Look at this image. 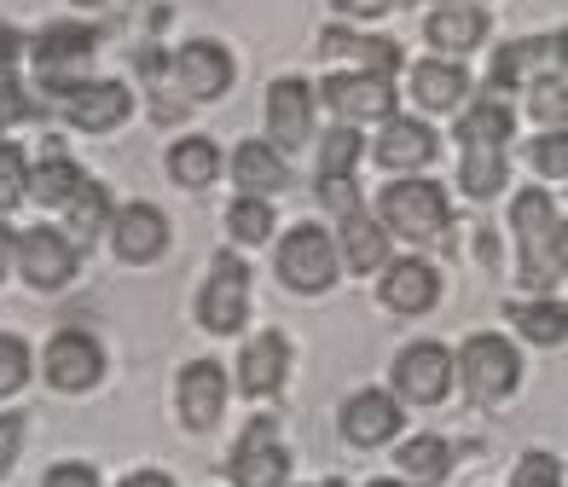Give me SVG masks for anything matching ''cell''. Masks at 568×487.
<instances>
[{
	"instance_id": "obj_43",
	"label": "cell",
	"mask_w": 568,
	"mask_h": 487,
	"mask_svg": "<svg viewBox=\"0 0 568 487\" xmlns=\"http://www.w3.org/2000/svg\"><path fill=\"white\" fill-rule=\"evenodd\" d=\"M331 7H337L343 18H383L395 0H331Z\"/></svg>"
},
{
	"instance_id": "obj_31",
	"label": "cell",
	"mask_w": 568,
	"mask_h": 487,
	"mask_svg": "<svg viewBox=\"0 0 568 487\" xmlns=\"http://www.w3.org/2000/svg\"><path fill=\"white\" fill-rule=\"evenodd\" d=\"M64 215H70V221H64L70 244H75V250H82V244L93 250V239L111 226V192L99 186V181H82V186H75V197L64 203Z\"/></svg>"
},
{
	"instance_id": "obj_40",
	"label": "cell",
	"mask_w": 568,
	"mask_h": 487,
	"mask_svg": "<svg viewBox=\"0 0 568 487\" xmlns=\"http://www.w3.org/2000/svg\"><path fill=\"white\" fill-rule=\"evenodd\" d=\"M30 111H36V105H30V93H23L12 75H0V134H7L12 122H23Z\"/></svg>"
},
{
	"instance_id": "obj_13",
	"label": "cell",
	"mask_w": 568,
	"mask_h": 487,
	"mask_svg": "<svg viewBox=\"0 0 568 487\" xmlns=\"http://www.w3.org/2000/svg\"><path fill=\"white\" fill-rule=\"evenodd\" d=\"M551 75H562V35H528V41H510V47L494 53L487 88H494V93H516V88L551 82Z\"/></svg>"
},
{
	"instance_id": "obj_48",
	"label": "cell",
	"mask_w": 568,
	"mask_h": 487,
	"mask_svg": "<svg viewBox=\"0 0 568 487\" xmlns=\"http://www.w3.org/2000/svg\"><path fill=\"white\" fill-rule=\"evenodd\" d=\"M314 487H343V481H314Z\"/></svg>"
},
{
	"instance_id": "obj_8",
	"label": "cell",
	"mask_w": 568,
	"mask_h": 487,
	"mask_svg": "<svg viewBox=\"0 0 568 487\" xmlns=\"http://www.w3.org/2000/svg\"><path fill=\"white\" fill-rule=\"evenodd\" d=\"M226 476H232V487H284L291 481V453H284L273 418L244 424L239 447H232V458H226Z\"/></svg>"
},
{
	"instance_id": "obj_19",
	"label": "cell",
	"mask_w": 568,
	"mask_h": 487,
	"mask_svg": "<svg viewBox=\"0 0 568 487\" xmlns=\"http://www.w3.org/2000/svg\"><path fill=\"white\" fill-rule=\"evenodd\" d=\"M174 406H180V424H186V429H215L221 406H226V372H221L215 361L180 366V377H174Z\"/></svg>"
},
{
	"instance_id": "obj_44",
	"label": "cell",
	"mask_w": 568,
	"mask_h": 487,
	"mask_svg": "<svg viewBox=\"0 0 568 487\" xmlns=\"http://www.w3.org/2000/svg\"><path fill=\"white\" fill-rule=\"evenodd\" d=\"M18 53H23V35L12 30V23H0V75H12Z\"/></svg>"
},
{
	"instance_id": "obj_34",
	"label": "cell",
	"mask_w": 568,
	"mask_h": 487,
	"mask_svg": "<svg viewBox=\"0 0 568 487\" xmlns=\"http://www.w3.org/2000/svg\"><path fill=\"white\" fill-rule=\"evenodd\" d=\"M226 233H232V244H267V239H273V203L244 192V197L226 210Z\"/></svg>"
},
{
	"instance_id": "obj_29",
	"label": "cell",
	"mask_w": 568,
	"mask_h": 487,
	"mask_svg": "<svg viewBox=\"0 0 568 487\" xmlns=\"http://www.w3.org/2000/svg\"><path fill=\"white\" fill-rule=\"evenodd\" d=\"M88 174L82 163H70L64 151H47V158L30 169V186H23V197H36L41 210H64V203L75 197V186H82Z\"/></svg>"
},
{
	"instance_id": "obj_23",
	"label": "cell",
	"mask_w": 568,
	"mask_h": 487,
	"mask_svg": "<svg viewBox=\"0 0 568 487\" xmlns=\"http://www.w3.org/2000/svg\"><path fill=\"white\" fill-rule=\"evenodd\" d=\"M232 181H239L250 197H278L291 186V163H284V151L273 140H244L232 151Z\"/></svg>"
},
{
	"instance_id": "obj_5",
	"label": "cell",
	"mask_w": 568,
	"mask_h": 487,
	"mask_svg": "<svg viewBox=\"0 0 568 487\" xmlns=\"http://www.w3.org/2000/svg\"><path fill=\"white\" fill-rule=\"evenodd\" d=\"M244 319H250V267L239 255H215V267L197 291V325L210 337H239Z\"/></svg>"
},
{
	"instance_id": "obj_46",
	"label": "cell",
	"mask_w": 568,
	"mask_h": 487,
	"mask_svg": "<svg viewBox=\"0 0 568 487\" xmlns=\"http://www.w3.org/2000/svg\"><path fill=\"white\" fill-rule=\"evenodd\" d=\"M116 487H174V476H163V470H134V476L116 481Z\"/></svg>"
},
{
	"instance_id": "obj_35",
	"label": "cell",
	"mask_w": 568,
	"mask_h": 487,
	"mask_svg": "<svg viewBox=\"0 0 568 487\" xmlns=\"http://www.w3.org/2000/svg\"><path fill=\"white\" fill-rule=\"evenodd\" d=\"M30 372H36V361H30V343L12 337V331H0V400L18 395L23 383H30Z\"/></svg>"
},
{
	"instance_id": "obj_33",
	"label": "cell",
	"mask_w": 568,
	"mask_h": 487,
	"mask_svg": "<svg viewBox=\"0 0 568 487\" xmlns=\"http://www.w3.org/2000/svg\"><path fill=\"white\" fill-rule=\"evenodd\" d=\"M359 151H366V140H359V128H331V134L320 140V169H314V186L320 181H354V163Z\"/></svg>"
},
{
	"instance_id": "obj_18",
	"label": "cell",
	"mask_w": 568,
	"mask_h": 487,
	"mask_svg": "<svg viewBox=\"0 0 568 487\" xmlns=\"http://www.w3.org/2000/svg\"><path fill=\"white\" fill-rule=\"evenodd\" d=\"M442 140H435L429 122H412V116H383L377 140H372V158L395 174H412V169H429Z\"/></svg>"
},
{
	"instance_id": "obj_41",
	"label": "cell",
	"mask_w": 568,
	"mask_h": 487,
	"mask_svg": "<svg viewBox=\"0 0 568 487\" xmlns=\"http://www.w3.org/2000/svg\"><path fill=\"white\" fill-rule=\"evenodd\" d=\"M41 487H99V470H93V465H82V458H64V465L47 470V481H41Z\"/></svg>"
},
{
	"instance_id": "obj_21",
	"label": "cell",
	"mask_w": 568,
	"mask_h": 487,
	"mask_svg": "<svg viewBox=\"0 0 568 487\" xmlns=\"http://www.w3.org/2000/svg\"><path fill=\"white\" fill-rule=\"evenodd\" d=\"M383 307H395V314H429L435 302H442V273L418 255H406V262H383Z\"/></svg>"
},
{
	"instance_id": "obj_28",
	"label": "cell",
	"mask_w": 568,
	"mask_h": 487,
	"mask_svg": "<svg viewBox=\"0 0 568 487\" xmlns=\"http://www.w3.org/2000/svg\"><path fill=\"white\" fill-rule=\"evenodd\" d=\"M163 163H169V174H174V186L203 192V186H215V174H221V145L203 140V134H186V140L169 145Z\"/></svg>"
},
{
	"instance_id": "obj_36",
	"label": "cell",
	"mask_w": 568,
	"mask_h": 487,
	"mask_svg": "<svg viewBox=\"0 0 568 487\" xmlns=\"http://www.w3.org/2000/svg\"><path fill=\"white\" fill-rule=\"evenodd\" d=\"M23 186H30V163H23V151H18V145L0 140V215L23 203Z\"/></svg>"
},
{
	"instance_id": "obj_14",
	"label": "cell",
	"mask_w": 568,
	"mask_h": 487,
	"mask_svg": "<svg viewBox=\"0 0 568 487\" xmlns=\"http://www.w3.org/2000/svg\"><path fill=\"white\" fill-rule=\"evenodd\" d=\"M105 233H111V250L128 267H151L169 250V215L158 203H122V210H111Z\"/></svg>"
},
{
	"instance_id": "obj_45",
	"label": "cell",
	"mask_w": 568,
	"mask_h": 487,
	"mask_svg": "<svg viewBox=\"0 0 568 487\" xmlns=\"http://www.w3.org/2000/svg\"><path fill=\"white\" fill-rule=\"evenodd\" d=\"M12 255H18V233H12L7 221H0V278L12 273Z\"/></svg>"
},
{
	"instance_id": "obj_2",
	"label": "cell",
	"mask_w": 568,
	"mask_h": 487,
	"mask_svg": "<svg viewBox=\"0 0 568 487\" xmlns=\"http://www.w3.org/2000/svg\"><path fill=\"white\" fill-rule=\"evenodd\" d=\"M377 221L389 239H406V244H435L453 226V203H447V186L442 181H395L383 186L377 197Z\"/></svg>"
},
{
	"instance_id": "obj_17",
	"label": "cell",
	"mask_w": 568,
	"mask_h": 487,
	"mask_svg": "<svg viewBox=\"0 0 568 487\" xmlns=\"http://www.w3.org/2000/svg\"><path fill=\"white\" fill-rule=\"evenodd\" d=\"M343 442L348 447H383V442H395V435H400V400L389 395V389H359V395H348L343 400Z\"/></svg>"
},
{
	"instance_id": "obj_49",
	"label": "cell",
	"mask_w": 568,
	"mask_h": 487,
	"mask_svg": "<svg viewBox=\"0 0 568 487\" xmlns=\"http://www.w3.org/2000/svg\"><path fill=\"white\" fill-rule=\"evenodd\" d=\"M75 7H99V0H75Z\"/></svg>"
},
{
	"instance_id": "obj_39",
	"label": "cell",
	"mask_w": 568,
	"mask_h": 487,
	"mask_svg": "<svg viewBox=\"0 0 568 487\" xmlns=\"http://www.w3.org/2000/svg\"><path fill=\"white\" fill-rule=\"evenodd\" d=\"M534 116L539 128H562V111H568V99H562V75H551V82H534Z\"/></svg>"
},
{
	"instance_id": "obj_20",
	"label": "cell",
	"mask_w": 568,
	"mask_h": 487,
	"mask_svg": "<svg viewBox=\"0 0 568 487\" xmlns=\"http://www.w3.org/2000/svg\"><path fill=\"white\" fill-rule=\"evenodd\" d=\"M424 41H429L442 59H464V53H476V47L487 41V12L476 7V0H447V7H435V12H429Z\"/></svg>"
},
{
	"instance_id": "obj_1",
	"label": "cell",
	"mask_w": 568,
	"mask_h": 487,
	"mask_svg": "<svg viewBox=\"0 0 568 487\" xmlns=\"http://www.w3.org/2000/svg\"><path fill=\"white\" fill-rule=\"evenodd\" d=\"M510 233H516V285H528L539 296H551V285L562 278V210L546 186H528L510 197Z\"/></svg>"
},
{
	"instance_id": "obj_15",
	"label": "cell",
	"mask_w": 568,
	"mask_h": 487,
	"mask_svg": "<svg viewBox=\"0 0 568 487\" xmlns=\"http://www.w3.org/2000/svg\"><path fill=\"white\" fill-rule=\"evenodd\" d=\"M320 105H331L348 128H359V122L395 116V88L383 82V75L348 70V75H325V82H320Z\"/></svg>"
},
{
	"instance_id": "obj_6",
	"label": "cell",
	"mask_w": 568,
	"mask_h": 487,
	"mask_svg": "<svg viewBox=\"0 0 568 487\" xmlns=\"http://www.w3.org/2000/svg\"><path fill=\"white\" fill-rule=\"evenodd\" d=\"M75 262H82V250L70 244L64 226H30V233H18L12 267L23 273V285H30V291H41V296L64 291L75 278Z\"/></svg>"
},
{
	"instance_id": "obj_4",
	"label": "cell",
	"mask_w": 568,
	"mask_h": 487,
	"mask_svg": "<svg viewBox=\"0 0 568 487\" xmlns=\"http://www.w3.org/2000/svg\"><path fill=\"white\" fill-rule=\"evenodd\" d=\"M337 273H343V262H337V244H331L325 226L302 221V226L284 233V244H278V278H284V291L325 296L331 285H337Z\"/></svg>"
},
{
	"instance_id": "obj_10",
	"label": "cell",
	"mask_w": 568,
	"mask_h": 487,
	"mask_svg": "<svg viewBox=\"0 0 568 487\" xmlns=\"http://www.w3.org/2000/svg\"><path fill=\"white\" fill-rule=\"evenodd\" d=\"M232 53L215 41H186V47H174L169 53V88L174 93H186L192 105H210V99H221L232 88Z\"/></svg>"
},
{
	"instance_id": "obj_9",
	"label": "cell",
	"mask_w": 568,
	"mask_h": 487,
	"mask_svg": "<svg viewBox=\"0 0 568 487\" xmlns=\"http://www.w3.org/2000/svg\"><path fill=\"white\" fill-rule=\"evenodd\" d=\"M395 400L400 406H442L453 395V354L442 343H412L395 354Z\"/></svg>"
},
{
	"instance_id": "obj_22",
	"label": "cell",
	"mask_w": 568,
	"mask_h": 487,
	"mask_svg": "<svg viewBox=\"0 0 568 487\" xmlns=\"http://www.w3.org/2000/svg\"><path fill=\"white\" fill-rule=\"evenodd\" d=\"M284 377H291V343H284V331H262V337H250L244 354H239V389L244 395H278Z\"/></svg>"
},
{
	"instance_id": "obj_16",
	"label": "cell",
	"mask_w": 568,
	"mask_h": 487,
	"mask_svg": "<svg viewBox=\"0 0 568 487\" xmlns=\"http://www.w3.org/2000/svg\"><path fill=\"white\" fill-rule=\"evenodd\" d=\"M267 140L284 158L314 140V88H307L302 75H278L267 88Z\"/></svg>"
},
{
	"instance_id": "obj_11",
	"label": "cell",
	"mask_w": 568,
	"mask_h": 487,
	"mask_svg": "<svg viewBox=\"0 0 568 487\" xmlns=\"http://www.w3.org/2000/svg\"><path fill=\"white\" fill-rule=\"evenodd\" d=\"M59 111L70 128H82V134H111V128H122L128 116H134V93H128L122 82H70L53 93Z\"/></svg>"
},
{
	"instance_id": "obj_42",
	"label": "cell",
	"mask_w": 568,
	"mask_h": 487,
	"mask_svg": "<svg viewBox=\"0 0 568 487\" xmlns=\"http://www.w3.org/2000/svg\"><path fill=\"white\" fill-rule=\"evenodd\" d=\"M18 447H23V413H7L0 418V476L18 465Z\"/></svg>"
},
{
	"instance_id": "obj_24",
	"label": "cell",
	"mask_w": 568,
	"mask_h": 487,
	"mask_svg": "<svg viewBox=\"0 0 568 487\" xmlns=\"http://www.w3.org/2000/svg\"><path fill=\"white\" fill-rule=\"evenodd\" d=\"M331 244H337V262L354 267V273H377L389 262V233H383V221L366 215V210H348Z\"/></svg>"
},
{
	"instance_id": "obj_12",
	"label": "cell",
	"mask_w": 568,
	"mask_h": 487,
	"mask_svg": "<svg viewBox=\"0 0 568 487\" xmlns=\"http://www.w3.org/2000/svg\"><path fill=\"white\" fill-rule=\"evenodd\" d=\"M41 372L59 395H88V389H99V377H105V348H99V337H88V331H59L41 354Z\"/></svg>"
},
{
	"instance_id": "obj_47",
	"label": "cell",
	"mask_w": 568,
	"mask_h": 487,
	"mask_svg": "<svg viewBox=\"0 0 568 487\" xmlns=\"http://www.w3.org/2000/svg\"><path fill=\"white\" fill-rule=\"evenodd\" d=\"M372 487H406V481H400V476H395V481H372Z\"/></svg>"
},
{
	"instance_id": "obj_38",
	"label": "cell",
	"mask_w": 568,
	"mask_h": 487,
	"mask_svg": "<svg viewBox=\"0 0 568 487\" xmlns=\"http://www.w3.org/2000/svg\"><path fill=\"white\" fill-rule=\"evenodd\" d=\"M510 487H562V465H557V453H523V465H516Z\"/></svg>"
},
{
	"instance_id": "obj_32",
	"label": "cell",
	"mask_w": 568,
	"mask_h": 487,
	"mask_svg": "<svg viewBox=\"0 0 568 487\" xmlns=\"http://www.w3.org/2000/svg\"><path fill=\"white\" fill-rule=\"evenodd\" d=\"M510 319L523 325V337L539 343V348H557L568 337V314H562V302L557 296H534V302H516L510 307Z\"/></svg>"
},
{
	"instance_id": "obj_7",
	"label": "cell",
	"mask_w": 568,
	"mask_h": 487,
	"mask_svg": "<svg viewBox=\"0 0 568 487\" xmlns=\"http://www.w3.org/2000/svg\"><path fill=\"white\" fill-rule=\"evenodd\" d=\"M30 53H36V70H41V88L59 93L70 82H82V70L99 53V30H88V23H47Z\"/></svg>"
},
{
	"instance_id": "obj_30",
	"label": "cell",
	"mask_w": 568,
	"mask_h": 487,
	"mask_svg": "<svg viewBox=\"0 0 568 487\" xmlns=\"http://www.w3.org/2000/svg\"><path fill=\"white\" fill-rule=\"evenodd\" d=\"M320 53H348V59H359V70L366 75H389L400 70V47L395 41H383V35H354V30H325L320 35Z\"/></svg>"
},
{
	"instance_id": "obj_37",
	"label": "cell",
	"mask_w": 568,
	"mask_h": 487,
	"mask_svg": "<svg viewBox=\"0 0 568 487\" xmlns=\"http://www.w3.org/2000/svg\"><path fill=\"white\" fill-rule=\"evenodd\" d=\"M534 169H539V181H551V186L568 174V134L562 128H546V134L534 140Z\"/></svg>"
},
{
	"instance_id": "obj_25",
	"label": "cell",
	"mask_w": 568,
	"mask_h": 487,
	"mask_svg": "<svg viewBox=\"0 0 568 487\" xmlns=\"http://www.w3.org/2000/svg\"><path fill=\"white\" fill-rule=\"evenodd\" d=\"M412 99H418L424 111H458L464 99H470V70H464V59L412 64Z\"/></svg>"
},
{
	"instance_id": "obj_26",
	"label": "cell",
	"mask_w": 568,
	"mask_h": 487,
	"mask_svg": "<svg viewBox=\"0 0 568 487\" xmlns=\"http://www.w3.org/2000/svg\"><path fill=\"white\" fill-rule=\"evenodd\" d=\"M458 186L464 197H499L510 186V145H458Z\"/></svg>"
},
{
	"instance_id": "obj_27",
	"label": "cell",
	"mask_w": 568,
	"mask_h": 487,
	"mask_svg": "<svg viewBox=\"0 0 568 487\" xmlns=\"http://www.w3.org/2000/svg\"><path fill=\"white\" fill-rule=\"evenodd\" d=\"M395 470L406 487H442L447 470H453V447L442 442V435H412V442H400L395 453Z\"/></svg>"
},
{
	"instance_id": "obj_3",
	"label": "cell",
	"mask_w": 568,
	"mask_h": 487,
	"mask_svg": "<svg viewBox=\"0 0 568 487\" xmlns=\"http://www.w3.org/2000/svg\"><path fill=\"white\" fill-rule=\"evenodd\" d=\"M453 377L464 383V395H470V400L499 406V400L516 395V383H523V354H516L499 331H476V337L458 348Z\"/></svg>"
}]
</instances>
